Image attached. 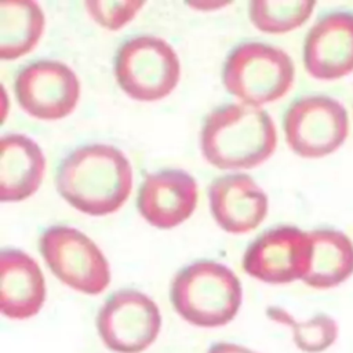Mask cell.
Wrapping results in <instances>:
<instances>
[{
	"label": "cell",
	"mask_w": 353,
	"mask_h": 353,
	"mask_svg": "<svg viewBox=\"0 0 353 353\" xmlns=\"http://www.w3.org/2000/svg\"><path fill=\"white\" fill-rule=\"evenodd\" d=\"M207 353H258V352L233 342H216L212 346H210Z\"/></svg>",
	"instance_id": "44dd1931"
},
{
	"label": "cell",
	"mask_w": 353,
	"mask_h": 353,
	"mask_svg": "<svg viewBox=\"0 0 353 353\" xmlns=\"http://www.w3.org/2000/svg\"><path fill=\"white\" fill-rule=\"evenodd\" d=\"M181 74L179 58L163 39L141 34L125 40L114 57V76L132 99L152 102L167 97Z\"/></svg>",
	"instance_id": "5b68a950"
},
{
	"label": "cell",
	"mask_w": 353,
	"mask_h": 353,
	"mask_svg": "<svg viewBox=\"0 0 353 353\" xmlns=\"http://www.w3.org/2000/svg\"><path fill=\"white\" fill-rule=\"evenodd\" d=\"M210 210L216 223L229 233L256 229L268 214V196L247 174H228L208 186Z\"/></svg>",
	"instance_id": "4fadbf2b"
},
{
	"label": "cell",
	"mask_w": 353,
	"mask_h": 353,
	"mask_svg": "<svg viewBox=\"0 0 353 353\" xmlns=\"http://www.w3.org/2000/svg\"><path fill=\"white\" fill-rule=\"evenodd\" d=\"M46 157L40 146L22 134H6L0 139V200L21 201L40 186Z\"/></svg>",
	"instance_id": "9a60e30c"
},
{
	"label": "cell",
	"mask_w": 353,
	"mask_h": 353,
	"mask_svg": "<svg viewBox=\"0 0 353 353\" xmlns=\"http://www.w3.org/2000/svg\"><path fill=\"white\" fill-rule=\"evenodd\" d=\"M288 146L305 159L334 153L349 134L345 106L328 95H303L290 103L283 116Z\"/></svg>",
	"instance_id": "52a82bcc"
},
{
	"label": "cell",
	"mask_w": 353,
	"mask_h": 353,
	"mask_svg": "<svg viewBox=\"0 0 353 353\" xmlns=\"http://www.w3.org/2000/svg\"><path fill=\"white\" fill-rule=\"evenodd\" d=\"M143 1H85L88 14L101 26L117 30L127 25L141 10Z\"/></svg>",
	"instance_id": "ffe728a7"
},
{
	"label": "cell",
	"mask_w": 353,
	"mask_h": 353,
	"mask_svg": "<svg viewBox=\"0 0 353 353\" xmlns=\"http://www.w3.org/2000/svg\"><path fill=\"white\" fill-rule=\"evenodd\" d=\"M39 248L52 274L68 287L88 295L108 288L109 263L83 232L65 225L50 226L40 234Z\"/></svg>",
	"instance_id": "8992f818"
},
{
	"label": "cell",
	"mask_w": 353,
	"mask_h": 353,
	"mask_svg": "<svg viewBox=\"0 0 353 353\" xmlns=\"http://www.w3.org/2000/svg\"><path fill=\"white\" fill-rule=\"evenodd\" d=\"M55 186L76 210L94 216L108 215L117 211L131 193V164L112 145H83L59 163Z\"/></svg>",
	"instance_id": "6da1fadb"
},
{
	"label": "cell",
	"mask_w": 353,
	"mask_h": 353,
	"mask_svg": "<svg viewBox=\"0 0 353 353\" xmlns=\"http://www.w3.org/2000/svg\"><path fill=\"white\" fill-rule=\"evenodd\" d=\"M239 277L223 263L200 259L182 268L172 279L170 299L188 323L214 328L230 323L241 305Z\"/></svg>",
	"instance_id": "3957f363"
},
{
	"label": "cell",
	"mask_w": 353,
	"mask_h": 353,
	"mask_svg": "<svg viewBox=\"0 0 353 353\" xmlns=\"http://www.w3.org/2000/svg\"><path fill=\"white\" fill-rule=\"evenodd\" d=\"M295 66L281 48L244 41L226 57L222 83L226 91L251 106L274 102L284 97L294 83Z\"/></svg>",
	"instance_id": "277c9868"
},
{
	"label": "cell",
	"mask_w": 353,
	"mask_h": 353,
	"mask_svg": "<svg viewBox=\"0 0 353 353\" xmlns=\"http://www.w3.org/2000/svg\"><path fill=\"white\" fill-rule=\"evenodd\" d=\"M95 323L98 335L109 350L142 353L157 339L161 314L150 296L134 288H123L103 302Z\"/></svg>",
	"instance_id": "ba28073f"
},
{
	"label": "cell",
	"mask_w": 353,
	"mask_h": 353,
	"mask_svg": "<svg viewBox=\"0 0 353 353\" xmlns=\"http://www.w3.org/2000/svg\"><path fill=\"white\" fill-rule=\"evenodd\" d=\"M46 301L43 272L30 255L18 248L0 252V312L11 320L36 316Z\"/></svg>",
	"instance_id": "5bb4252c"
},
{
	"label": "cell",
	"mask_w": 353,
	"mask_h": 353,
	"mask_svg": "<svg viewBox=\"0 0 353 353\" xmlns=\"http://www.w3.org/2000/svg\"><path fill=\"white\" fill-rule=\"evenodd\" d=\"M44 29V14L34 1L0 4V58L17 59L34 48Z\"/></svg>",
	"instance_id": "e0dca14e"
},
{
	"label": "cell",
	"mask_w": 353,
	"mask_h": 353,
	"mask_svg": "<svg viewBox=\"0 0 353 353\" xmlns=\"http://www.w3.org/2000/svg\"><path fill=\"white\" fill-rule=\"evenodd\" d=\"M316 1L255 0L250 3L251 22L262 32L280 34L302 26L312 15Z\"/></svg>",
	"instance_id": "d6986e66"
},
{
	"label": "cell",
	"mask_w": 353,
	"mask_h": 353,
	"mask_svg": "<svg viewBox=\"0 0 353 353\" xmlns=\"http://www.w3.org/2000/svg\"><path fill=\"white\" fill-rule=\"evenodd\" d=\"M19 106L40 120H59L76 108L80 81L63 62L40 59L23 66L14 83Z\"/></svg>",
	"instance_id": "9c48e42d"
},
{
	"label": "cell",
	"mask_w": 353,
	"mask_h": 353,
	"mask_svg": "<svg viewBox=\"0 0 353 353\" xmlns=\"http://www.w3.org/2000/svg\"><path fill=\"white\" fill-rule=\"evenodd\" d=\"M277 132L269 113L247 103H226L211 110L201 127L204 159L221 170H244L269 159Z\"/></svg>",
	"instance_id": "7a4b0ae2"
},
{
	"label": "cell",
	"mask_w": 353,
	"mask_h": 353,
	"mask_svg": "<svg viewBox=\"0 0 353 353\" xmlns=\"http://www.w3.org/2000/svg\"><path fill=\"white\" fill-rule=\"evenodd\" d=\"M197 204V183L183 170L168 168L148 174L141 183L137 207L150 225L171 229L186 221Z\"/></svg>",
	"instance_id": "7c38bea8"
},
{
	"label": "cell",
	"mask_w": 353,
	"mask_h": 353,
	"mask_svg": "<svg viewBox=\"0 0 353 353\" xmlns=\"http://www.w3.org/2000/svg\"><path fill=\"white\" fill-rule=\"evenodd\" d=\"M310 237L295 226H277L259 234L245 250L247 274L269 284L302 280L310 261Z\"/></svg>",
	"instance_id": "30bf717a"
},
{
	"label": "cell",
	"mask_w": 353,
	"mask_h": 353,
	"mask_svg": "<svg viewBox=\"0 0 353 353\" xmlns=\"http://www.w3.org/2000/svg\"><path fill=\"white\" fill-rule=\"evenodd\" d=\"M310 261L302 281L316 290H327L353 274V241L343 232L320 228L309 232Z\"/></svg>",
	"instance_id": "2e32d148"
},
{
	"label": "cell",
	"mask_w": 353,
	"mask_h": 353,
	"mask_svg": "<svg viewBox=\"0 0 353 353\" xmlns=\"http://www.w3.org/2000/svg\"><path fill=\"white\" fill-rule=\"evenodd\" d=\"M303 65L317 80H336L353 72V11L320 15L303 41Z\"/></svg>",
	"instance_id": "8fae6325"
},
{
	"label": "cell",
	"mask_w": 353,
	"mask_h": 353,
	"mask_svg": "<svg viewBox=\"0 0 353 353\" xmlns=\"http://www.w3.org/2000/svg\"><path fill=\"white\" fill-rule=\"evenodd\" d=\"M266 316L283 325L290 327L295 346L303 353H323L338 338V324L327 313H316L305 321H298L280 306H269Z\"/></svg>",
	"instance_id": "ac0fdd59"
}]
</instances>
